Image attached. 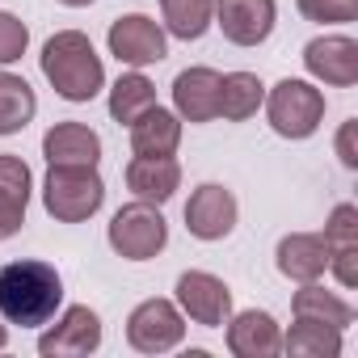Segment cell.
Returning a JSON list of instances; mask_svg holds the SVG:
<instances>
[{"label": "cell", "mask_w": 358, "mask_h": 358, "mask_svg": "<svg viewBox=\"0 0 358 358\" xmlns=\"http://www.w3.org/2000/svg\"><path fill=\"white\" fill-rule=\"evenodd\" d=\"M64 303V278L51 262H9L0 266V316L22 329L47 324Z\"/></svg>", "instance_id": "1"}, {"label": "cell", "mask_w": 358, "mask_h": 358, "mask_svg": "<svg viewBox=\"0 0 358 358\" xmlns=\"http://www.w3.org/2000/svg\"><path fill=\"white\" fill-rule=\"evenodd\" d=\"M43 76L51 80V89L64 97V101H93L101 89H106V68H101V55L93 51L89 34L80 30H59L47 38L43 55Z\"/></svg>", "instance_id": "2"}, {"label": "cell", "mask_w": 358, "mask_h": 358, "mask_svg": "<svg viewBox=\"0 0 358 358\" xmlns=\"http://www.w3.org/2000/svg\"><path fill=\"white\" fill-rule=\"evenodd\" d=\"M106 203V182L97 164H51L43 177V207L59 224H85Z\"/></svg>", "instance_id": "3"}, {"label": "cell", "mask_w": 358, "mask_h": 358, "mask_svg": "<svg viewBox=\"0 0 358 358\" xmlns=\"http://www.w3.org/2000/svg\"><path fill=\"white\" fill-rule=\"evenodd\" d=\"M266 118L282 139H308L324 122V93L308 80H278L266 97Z\"/></svg>", "instance_id": "4"}, {"label": "cell", "mask_w": 358, "mask_h": 358, "mask_svg": "<svg viewBox=\"0 0 358 358\" xmlns=\"http://www.w3.org/2000/svg\"><path fill=\"white\" fill-rule=\"evenodd\" d=\"M106 241L127 262H152L169 245V224H164V215L152 203L135 199V203H127V207L114 211V220L106 228Z\"/></svg>", "instance_id": "5"}, {"label": "cell", "mask_w": 358, "mask_h": 358, "mask_svg": "<svg viewBox=\"0 0 358 358\" xmlns=\"http://www.w3.org/2000/svg\"><path fill=\"white\" fill-rule=\"evenodd\" d=\"M186 337V316L173 299H143L127 316V341L139 354H164Z\"/></svg>", "instance_id": "6"}, {"label": "cell", "mask_w": 358, "mask_h": 358, "mask_svg": "<svg viewBox=\"0 0 358 358\" xmlns=\"http://www.w3.org/2000/svg\"><path fill=\"white\" fill-rule=\"evenodd\" d=\"M177 308L203 329H220L232 316V291L224 278H215L207 270H186L177 278Z\"/></svg>", "instance_id": "7"}, {"label": "cell", "mask_w": 358, "mask_h": 358, "mask_svg": "<svg viewBox=\"0 0 358 358\" xmlns=\"http://www.w3.org/2000/svg\"><path fill=\"white\" fill-rule=\"evenodd\" d=\"M106 43H110V55H114L118 64H127V68H148V64H160V59L169 55L164 30H160L152 17H143V13L118 17V22L110 26Z\"/></svg>", "instance_id": "8"}, {"label": "cell", "mask_w": 358, "mask_h": 358, "mask_svg": "<svg viewBox=\"0 0 358 358\" xmlns=\"http://www.w3.org/2000/svg\"><path fill=\"white\" fill-rule=\"evenodd\" d=\"M97 345H101V316L89 303H72L38 337V354L43 358H80V354H93Z\"/></svg>", "instance_id": "9"}, {"label": "cell", "mask_w": 358, "mask_h": 358, "mask_svg": "<svg viewBox=\"0 0 358 358\" xmlns=\"http://www.w3.org/2000/svg\"><path fill=\"white\" fill-rule=\"evenodd\" d=\"M278 22L274 0H215V26L236 47H262Z\"/></svg>", "instance_id": "10"}, {"label": "cell", "mask_w": 358, "mask_h": 358, "mask_svg": "<svg viewBox=\"0 0 358 358\" xmlns=\"http://www.w3.org/2000/svg\"><path fill=\"white\" fill-rule=\"evenodd\" d=\"M186 228L199 241H224L236 228V194L220 182H207L186 203Z\"/></svg>", "instance_id": "11"}, {"label": "cell", "mask_w": 358, "mask_h": 358, "mask_svg": "<svg viewBox=\"0 0 358 358\" xmlns=\"http://www.w3.org/2000/svg\"><path fill=\"white\" fill-rule=\"evenodd\" d=\"M303 68H308L320 85L350 89V85H358V43L345 38V34L312 38V43L303 47Z\"/></svg>", "instance_id": "12"}, {"label": "cell", "mask_w": 358, "mask_h": 358, "mask_svg": "<svg viewBox=\"0 0 358 358\" xmlns=\"http://www.w3.org/2000/svg\"><path fill=\"white\" fill-rule=\"evenodd\" d=\"M324 249H329V270L337 274V282L345 291L358 287V207L354 203L333 207L324 224Z\"/></svg>", "instance_id": "13"}, {"label": "cell", "mask_w": 358, "mask_h": 358, "mask_svg": "<svg viewBox=\"0 0 358 358\" xmlns=\"http://www.w3.org/2000/svg\"><path fill=\"white\" fill-rule=\"evenodd\" d=\"M173 114L182 122H211L220 118V72L215 68H186L173 80Z\"/></svg>", "instance_id": "14"}, {"label": "cell", "mask_w": 358, "mask_h": 358, "mask_svg": "<svg viewBox=\"0 0 358 358\" xmlns=\"http://www.w3.org/2000/svg\"><path fill=\"white\" fill-rule=\"evenodd\" d=\"M30 190H34V173L22 156L0 152V241H9L22 232L26 224V207H30Z\"/></svg>", "instance_id": "15"}, {"label": "cell", "mask_w": 358, "mask_h": 358, "mask_svg": "<svg viewBox=\"0 0 358 358\" xmlns=\"http://www.w3.org/2000/svg\"><path fill=\"white\" fill-rule=\"evenodd\" d=\"M228 350L236 358H274L282 354V329L270 312H236L228 316Z\"/></svg>", "instance_id": "16"}, {"label": "cell", "mask_w": 358, "mask_h": 358, "mask_svg": "<svg viewBox=\"0 0 358 358\" xmlns=\"http://www.w3.org/2000/svg\"><path fill=\"white\" fill-rule=\"evenodd\" d=\"M177 186H182V164H177L173 156H135L127 164V190L139 199V203H169L177 194Z\"/></svg>", "instance_id": "17"}, {"label": "cell", "mask_w": 358, "mask_h": 358, "mask_svg": "<svg viewBox=\"0 0 358 358\" xmlns=\"http://www.w3.org/2000/svg\"><path fill=\"white\" fill-rule=\"evenodd\" d=\"M278 274L291 282H316L329 270V249L320 232H291L278 241Z\"/></svg>", "instance_id": "18"}, {"label": "cell", "mask_w": 358, "mask_h": 358, "mask_svg": "<svg viewBox=\"0 0 358 358\" xmlns=\"http://www.w3.org/2000/svg\"><path fill=\"white\" fill-rule=\"evenodd\" d=\"M47 164H97L101 160V135L85 122H55L43 135Z\"/></svg>", "instance_id": "19"}, {"label": "cell", "mask_w": 358, "mask_h": 358, "mask_svg": "<svg viewBox=\"0 0 358 358\" xmlns=\"http://www.w3.org/2000/svg\"><path fill=\"white\" fill-rule=\"evenodd\" d=\"M177 143H182V118L164 106H152L131 122V152L135 156H173Z\"/></svg>", "instance_id": "20"}, {"label": "cell", "mask_w": 358, "mask_h": 358, "mask_svg": "<svg viewBox=\"0 0 358 358\" xmlns=\"http://www.w3.org/2000/svg\"><path fill=\"white\" fill-rule=\"evenodd\" d=\"M262 101H266L262 76H253V72H228V76H220V118L245 122V118H253L262 110Z\"/></svg>", "instance_id": "21"}, {"label": "cell", "mask_w": 358, "mask_h": 358, "mask_svg": "<svg viewBox=\"0 0 358 358\" xmlns=\"http://www.w3.org/2000/svg\"><path fill=\"white\" fill-rule=\"evenodd\" d=\"M291 312L303 316V320L333 324V329H341V333L354 324V308H350L341 295H333V291H324V287H316V282H299V291H295V299H291Z\"/></svg>", "instance_id": "22"}, {"label": "cell", "mask_w": 358, "mask_h": 358, "mask_svg": "<svg viewBox=\"0 0 358 358\" xmlns=\"http://www.w3.org/2000/svg\"><path fill=\"white\" fill-rule=\"evenodd\" d=\"M282 350L291 358H337L341 354V329L295 316L291 333H282Z\"/></svg>", "instance_id": "23"}, {"label": "cell", "mask_w": 358, "mask_h": 358, "mask_svg": "<svg viewBox=\"0 0 358 358\" xmlns=\"http://www.w3.org/2000/svg\"><path fill=\"white\" fill-rule=\"evenodd\" d=\"M34 114H38V97H34L30 80L13 76V72H0V135L26 131Z\"/></svg>", "instance_id": "24"}, {"label": "cell", "mask_w": 358, "mask_h": 358, "mask_svg": "<svg viewBox=\"0 0 358 358\" xmlns=\"http://www.w3.org/2000/svg\"><path fill=\"white\" fill-rule=\"evenodd\" d=\"M156 106V85L135 68V72H122L114 85H110V118L114 122H135L143 110H152Z\"/></svg>", "instance_id": "25"}, {"label": "cell", "mask_w": 358, "mask_h": 358, "mask_svg": "<svg viewBox=\"0 0 358 358\" xmlns=\"http://www.w3.org/2000/svg\"><path fill=\"white\" fill-rule=\"evenodd\" d=\"M160 13H164V30L182 43H194L211 30L215 17V0H160Z\"/></svg>", "instance_id": "26"}, {"label": "cell", "mask_w": 358, "mask_h": 358, "mask_svg": "<svg viewBox=\"0 0 358 358\" xmlns=\"http://www.w3.org/2000/svg\"><path fill=\"white\" fill-rule=\"evenodd\" d=\"M295 5L308 22H320V26H341L358 17V0H295Z\"/></svg>", "instance_id": "27"}, {"label": "cell", "mask_w": 358, "mask_h": 358, "mask_svg": "<svg viewBox=\"0 0 358 358\" xmlns=\"http://www.w3.org/2000/svg\"><path fill=\"white\" fill-rule=\"evenodd\" d=\"M26 47H30V30H26V22L0 9V68L17 64V59L26 55Z\"/></svg>", "instance_id": "28"}, {"label": "cell", "mask_w": 358, "mask_h": 358, "mask_svg": "<svg viewBox=\"0 0 358 358\" xmlns=\"http://www.w3.org/2000/svg\"><path fill=\"white\" fill-rule=\"evenodd\" d=\"M354 135H358V122H354V118H350V122H341V131H337V156H341V164H345V169H358Z\"/></svg>", "instance_id": "29"}, {"label": "cell", "mask_w": 358, "mask_h": 358, "mask_svg": "<svg viewBox=\"0 0 358 358\" xmlns=\"http://www.w3.org/2000/svg\"><path fill=\"white\" fill-rule=\"evenodd\" d=\"M9 345V329H5V316H0V350Z\"/></svg>", "instance_id": "30"}, {"label": "cell", "mask_w": 358, "mask_h": 358, "mask_svg": "<svg viewBox=\"0 0 358 358\" xmlns=\"http://www.w3.org/2000/svg\"><path fill=\"white\" fill-rule=\"evenodd\" d=\"M59 5H68V9H85V5H93V0H59Z\"/></svg>", "instance_id": "31"}]
</instances>
